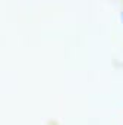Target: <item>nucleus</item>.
I'll list each match as a JSON object with an SVG mask.
<instances>
[]
</instances>
